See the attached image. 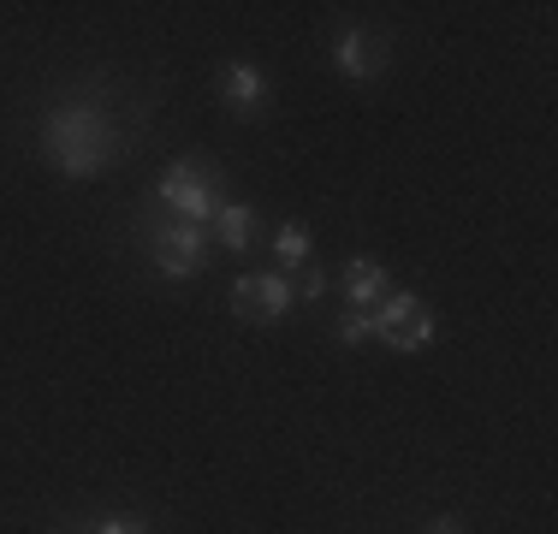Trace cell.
Here are the masks:
<instances>
[{"label": "cell", "mask_w": 558, "mask_h": 534, "mask_svg": "<svg viewBox=\"0 0 558 534\" xmlns=\"http://www.w3.org/2000/svg\"><path fill=\"white\" fill-rule=\"evenodd\" d=\"M125 155V125L101 101H54L43 113V160L65 179H96Z\"/></svg>", "instance_id": "cell-1"}, {"label": "cell", "mask_w": 558, "mask_h": 534, "mask_svg": "<svg viewBox=\"0 0 558 534\" xmlns=\"http://www.w3.org/2000/svg\"><path fill=\"white\" fill-rule=\"evenodd\" d=\"M387 291H392V274H387L380 262H368V256H351V262H344V274H339L344 310H375Z\"/></svg>", "instance_id": "cell-9"}, {"label": "cell", "mask_w": 558, "mask_h": 534, "mask_svg": "<svg viewBox=\"0 0 558 534\" xmlns=\"http://www.w3.org/2000/svg\"><path fill=\"white\" fill-rule=\"evenodd\" d=\"M333 339L344 344V351L368 344V339H375V315H368V310H344V315H339V327H333Z\"/></svg>", "instance_id": "cell-11"}, {"label": "cell", "mask_w": 558, "mask_h": 534, "mask_svg": "<svg viewBox=\"0 0 558 534\" xmlns=\"http://www.w3.org/2000/svg\"><path fill=\"white\" fill-rule=\"evenodd\" d=\"M291 286H298V303H310V310H315V303H327V291H333V279H327V267H322V262H310L298 279H291Z\"/></svg>", "instance_id": "cell-12"}, {"label": "cell", "mask_w": 558, "mask_h": 534, "mask_svg": "<svg viewBox=\"0 0 558 534\" xmlns=\"http://www.w3.org/2000/svg\"><path fill=\"white\" fill-rule=\"evenodd\" d=\"M256 232H262L256 203H238V196H226L220 214L208 220V238H215V250H232V256H250V250H256Z\"/></svg>", "instance_id": "cell-8"}, {"label": "cell", "mask_w": 558, "mask_h": 534, "mask_svg": "<svg viewBox=\"0 0 558 534\" xmlns=\"http://www.w3.org/2000/svg\"><path fill=\"white\" fill-rule=\"evenodd\" d=\"M392 65V36L375 31V24H344L339 43H333V72L344 84H375V77H387Z\"/></svg>", "instance_id": "cell-6"}, {"label": "cell", "mask_w": 558, "mask_h": 534, "mask_svg": "<svg viewBox=\"0 0 558 534\" xmlns=\"http://www.w3.org/2000/svg\"><path fill=\"white\" fill-rule=\"evenodd\" d=\"M268 250H274L279 274H303V267L315 262V238H310V226H303V220H279L274 238H268Z\"/></svg>", "instance_id": "cell-10"}, {"label": "cell", "mask_w": 558, "mask_h": 534, "mask_svg": "<svg viewBox=\"0 0 558 534\" xmlns=\"http://www.w3.org/2000/svg\"><path fill=\"white\" fill-rule=\"evenodd\" d=\"M368 315H375V339L387 344V351H398V356H416V351H428V344L440 339V320H434V310H422L416 291L392 286Z\"/></svg>", "instance_id": "cell-4"}, {"label": "cell", "mask_w": 558, "mask_h": 534, "mask_svg": "<svg viewBox=\"0 0 558 534\" xmlns=\"http://www.w3.org/2000/svg\"><path fill=\"white\" fill-rule=\"evenodd\" d=\"M220 101L232 107L238 119H262V113H268L274 89H268V77H262V65L256 60H226L220 65Z\"/></svg>", "instance_id": "cell-7"}, {"label": "cell", "mask_w": 558, "mask_h": 534, "mask_svg": "<svg viewBox=\"0 0 558 534\" xmlns=\"http://www.w3.org/2000/svg\"><path fill=\"white\" fill-rule=\"evenodd\" d=\"M298 310V286H291V274H238L232 279V315L250 320V327H274V320H286Z\"/></svg>", "instance_id": "cell-5"}, {"label": "cell", "mask_w": 558, "mask_h": 534, "mask_svg": "<svg viewBox=\"0 0 558 534\" xmlns=\"http://www.w3.org/2000/svg\"><path fill=\"white\" fill-rule=\"evenodd\" d=\"M226 203V172L215 167L208 155H179L161 167V179H155V208L179 214V220H196L208 226Z\"/></svg>", "instance_id": "cell-3"}, {"label": "cell", "mask_w": 558, "mask_h": 534, "mask_svg": "<svg viewBox=\"0 0 558 534\" xmlns=\"http://www.w3.org/2000/svg\"><path fill=\"white\" fill-rule=\"evenodd\" d=\"M422 534H470L458 523V517H434V523H422Z\"/></svg>", "instance_id": "cell-14"}, {"label": "cell", "mask_w": 558, "mask_h": 534, "mask_svg": "<svg viewBox=\"0 0 558 534\" xmlns=\"http://www.w3.org/2000/svg\"><path fill=\"white\" fill-rule=\"evenodd\" d=\"M137 238L149 244V262H155L161 279H196L208 262H215V238H208V226L179 220V214H167V208H143L137 214Z\"/></svg>", "instance_id": "cell-2"}, {"label": "cell", "mask_w": 558, "mask_h": 534, "mask_svg": "<svg viewBox=\"0 0 558 534\" xmlns=\"http://www.w3.org/2000/svg\"><path fill=\"white\" fill-rule=\"evenodd\" d=\"M84 534H149V523H137V517H96Z\"/></svg>", "instance_id": "cell-13"}]
</instances>
